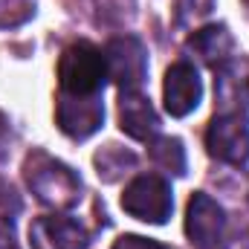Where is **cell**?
I'll use <instances>...</instances> for the list:
<instances>
[{
	"label": "cell",
	"instance_id": "6da1fadb",
	"mask_svg": "<svg viewBox=\"0 0 249 249\" xmlns=\"http://www.w3.org/2000/svg\"><path fill=\"white\" fill-rule=\"evenodd\" d=\"M23 177L32 194L50 206V209H72L81 197V180L78 174L64 165L61 160L50 157L47 151H32L23 162Z\"/></svg>",
	"mask_w": 249,
	"mask_h": 249
},
{
	"label": "cell",
	"instance_id": "7a4b0ae2",
	"mask_svg": "<svg viewBox=\"0 0 249 249\" xmlns=\"http://www.w3.org/2000/svg\"><path fill=\"white\" fill-rule=\"evenodd\" d=\"M107 78L105 53L90 41L70 44L58 58V84L67 96H99Z\"/></svg>",
	"mask_w": 249,
	"mask_h": 249
},
{
	"label": "cell",
	"instance_id": "3957f363",
	"mask_svg": "<svg viewBox=\"0 0 249 249\" xmlns=\"http://www.w3.org/2000/svg\"><path fill=\"white\" fill-rule=\"evenodd\" d=\"M122 209L145 223H157L162 226L171 212H174V194H171V183L160 174H139L133 177L122 194Z\"/></svg>",
	"mask_w": 249,
	"mask_h": 249
},
{
	"label": "cell",
	"instance_id": "277c9868",
	"mask_svg": "<svg viewBox=\"0 0 249 249\" xmlns=\"http://www.w3.org/2000/svg\"><path fill=\"white\" fill-rule=\"evenodd\" d=\"M206 148L226 165L249 162V124L244 113H217L206 130Z\"/></svg>",
	"mask_w": 249,
	"mask_h": 249
},
{
	"label": "cell",
	"instance_id": "5b68a950",
	"mask_svg": "<svg viewBox=\"0 0 249 249\" xmlns=\"http://www.w3.org/2000/svg\"><path fill=\"white\" fill-rule=\"evenodd\" d=\"M107 78L119 84V90H139V84L148 75V53L145 44L133 35H119L107 41L105 47Z\"/></svg>",
	"mask_w": 249,
	"mask_h": 249
},
{
	"label": "cell",
	"instance_id": "8992f818",
	"mask_svg": "<svg viewBox=\"0 0 249 249\" xmlns=\"http://www.w3.org/2000/svg\"><path fill=\"white\" fill-rule=\"evenodd\" d=\"M223 229H226L223 209L206 191H194L186 209V235L191 241V247L217 249L220 238H223Z\"/></svg>",
	"mask_w": 249,
	"mask_h": 249
},
{
	"label": "cell",
	"instance_id": "52a82bcc",
	"mask_svg": "<svg viewBox=\"0 0 249 249\" xmlns=\"http://www.w3.org/2000/svg\"><path fill=\"white\" fill-rule=\"evenodd\" d=\"M29 244H32V249H87L90 232L75 217L47 214V217L32 220Z\"/></svg>",
	"mask_w": 249,
	"mask_h": 249
},
{
	"label": "cell",
	"instance_id": "ba28073f",
	"mask_svg": "<svg viewBox=\"0 0 249 249\" xmlns=\"http://www.w3.org/2000/svg\"><path fill=\"white\" fill-rule=\"evenodd\" d=\"M55 119L70 139H87L105 122V105L99 102V96H67V93H61L58 107H55Z\"/></svg>",
	"mask_w": 249,
	"mask_h": 249
},
{
	"label": "cell",
	"instance_id": "9c48e42d",
	"mask_svg": "<svg viewBox=\"0 0 249 249\" xmlns=\"http://www.w3.org/2000/svg\"><path fill=\"white\" fill-rule=\"evenodd\" d=\"M162 99H165V110L171 116H188L200 99H203V84H200V72L191 61H177L168 67L165 72V84H162Z\"/></svg>",
	"mask_w": 249,
	"mask_h": 249
},
{
	"label": "cell",
	"instance_id": "30bf717a",
	"mask_svg": "<svg viewBox=\"0 0 249 249\" xmlns=\"http://www.w3.org/2000/svg\"><path fill=\"white\" fill-rule=\"evenodd\" d=\"M214 96L220 113H241L249 105V58H229L214 70Z\"/></svg>",
	"mask_w": 249,
	"mask_h": 249
},
{
	"label": "cell",
	"instance_id": "8fae6325",
	"mask_svg": "<svg viewBox=\"0 0 249 249\" xmlns=\"http://www.w3.org/2000/svg\"><path fill=\"white\" fill-rule=\"evenodd\" d=\"M119 127L130 139H154L160 130V116L154 105L139 90L119 93Z\"/></svg>",
	"mask_w": 249,
	"mask_h": 249
},
{
	"label": "cell",
	"instance_id": "7c38bea8",
	"mask_svg": "<svg viewBox=\"0 0 249 249\" xmlns=\"http://www.w3.org/2000/svg\"><path fill=\"white\" fill-rule=\"evenodd\" d=\"M186 47L203 64H209V67H214V70H217L220 64H226L229 58H232L235 38H232V32H229L223 23H212V26L197 29V32L188 38Z\"/></svg>",
	"mask_w": 249,
	"mask_h": 249
},
{
	"label": "cell",
	"instance_id": "4fadbf2b",
	"mask_svg": "<svg viewBox=\"0 0 249 249\" xmlns=\"http://www.w3.org/2000/svg\"><path fill=\"white\" fill-rule=\"evenodd\" d=\"M148 157L157 168H162L174 177L186 174V148L177 136H154L148 145Z\"/></svg>",
	"mask_w": 249,
	"mask_h": 249
},
{
	"label": "cell",
	"instance_id": "5bb4252c",
	"mask_svg": "<svg viewBox=\"0 0 249 249\" xmlns=\"http://www.w3.org/2000/svg\"><path fill=\"white\" fill-rule=\"evenodd\" d=\"M96 168H99V177L105 180V183H116L122 174H127L133 165H136V157L130 154V151H124L119 145H107V148H102L99 154H96Z\"/></svg>",
	"mask_w": 249,
	"mask_h": 249
},
{
	"label": "cell",
	"instance_id": "9a60e30c",
	"mask_svg": "<svg viewBox=\"0 0 249 249\" xmlns=\"http://www.w3.org/2000/svg\"><path fill=\"white\" fill-rule=\"evenodd\" d=\"M214 9V0H177V26H191Z\"/></svg>",
	"mask_w": 249,
	"mask_h": 249
},
{
	"label": "cell",
	"instance_id": "2e32d148",
	"mask_svg": "<svg viewBox=\"0 0 249 249\" xmlns=\"http://www.w3.org/2000/svg\"><path fill=\"white\" fill-rule=\"evenodd\" d=\"M15 209H20V200H18L15 188L0 180V217H9V220H12Z\"/></svg>",
	"mask_w": 249,
	"mask_h": 249
},
{
	"label": "cell",
	"instance_id": "e0dca14e",
	"mask_svg": "<svg viewBox=\"0 0 249 249\" xmlns=\"http://www.w3.org/2000/svg\"><path fill=\"white\" fill-rule=\"evenodd\" d=\"M113 249H168V247H162L151 238H142V235H122V238H116Z\"/></svg>",
	"mask_w": 249,
	"mask_h": 249
},
{
	"label": "cell",
	"instance_id": "ac0fdd59",
	"mask_svg": "<svg viewBox=\"0 0 249 249\" xmlns=\"http://www.w3.org/2000/svg\"><path fill=\"white\" fill-rule=\"evenodd\" d=\"M0 249H20L15 241V226L9 217H0Z\"/></svg>",
	"mask_w": 249,
	"mask_h": 249
},
{
	"label": "cell",
	"instance_id": "d6986e66",
	"mask_svg": "<svg viewBox=\"0 0 249 249\" xmlns=\"http://www.w3.org/2000/svg\"><path fill=\"white\" fill-rule=\"evenodd\" d=\"M6 154H9V124L0 116V160H6Z\"/></svg>",
	"mask_w": 249,
	"mask_h": 249
},
{
	"label": "cell",
	"instance_id": "ffe728a7",
	"mask_svg": "<svg viewBox=\"0 0 249 249\" xmlns=\"http://www.w3.org/2000/svg\"><path fill=\"white\" fill-rule=\"evenodd\" d=\"M229 249H249V235H244V238H238V241H235V244H232Z\"/></svg>",
	"mask_w": 249,
	"mask_h": 249
}]
</instances>
